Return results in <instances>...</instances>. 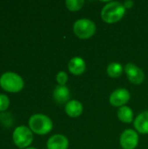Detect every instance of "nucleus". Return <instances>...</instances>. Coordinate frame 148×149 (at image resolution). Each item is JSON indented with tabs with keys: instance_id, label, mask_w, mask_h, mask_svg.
Returning a JSON list of instances; mask_svg holds the SVG:
<instances>
[{
	"instance_id": "nucleus-1",
	"label": "nucleus",
	"mask_w": 148,
	"mask_h": 149,
	"mask_svg": "<svg viewBox=\"0 0 148 149\" xmlns=\"http://www.w3.org/2000/svg\"><path fill=\"white\" fill-rule=\"evenodd\" d=\"M126 8L122 3L117 1L108 2L101 10V17L105 23L114 24L122 19L126 13Z\"/></svg>"
},
{
	"instance_id": "nucleus-2",
	"label": "nucleus",
	"mask_w": 148,
	"mask_h": 149,
	"mask_svg": "<svg viewBox=\"0 0 148 149\" xmlns=\"http://www.w3.org/2000/svg\"><path fill=\"white\" fill-rule=\"evenodd\" d=\"M29 127L32 133L44 135L52 130L53 123L48 116L42 113H37L31 116L29 120Z\"/></svg>"
},
{
	"instance_id": "nucleus-3",
	"label": "nucleus",
	"mask_w": 148,
	"mask_h": 149,
	"mask_svg": "<svg viewBox=\"0 0 148 149\" xmlns=\"http://www.w3.org/2000/svg\"><path fill=\"white\" fill-rule=\"evenodd\" d=\"M0 86L6 92L18 93L24 88V82L17 73L6 72L0 76Z\"/></svg>"
},
{
	"instance_id": "nucleus-4",
	"label": "nucleus",
	"mask_w": 148,
	"mask_h": 149,
	"mask_svg": "<svg viewBox=\"0 0 148 149\" xmlns=\"http://www.w3.org/2000/svg\"><path fill=\"white\" fill-rule=\"evenodd\" d=\"M95 31H96L95 23L88 18L78 19L73 24L74 34L81 39H87L92 38L94 35Z\"/></svg>"
},
{
	"instance_id": "nucleus-5",
	"label": "nucleus",
	"mask_w": 148,
	"mask_h": 149,
	"mask_svg": "<svg viewBox=\"0 0 148 149\" xmlns=\"http://www.w3.org/2000/svg\"><path fill=\"white\" fill-rule=\"evenodd\" d=\"M12 139L14 144L18 148H26L33 141V133L30 127L25 126L17 127L12 134Z\"/></svg>"
},
{
	"instance_id": "nucleus-6",
	"label": "nucleus",
	"mask_w": 148,
	"mask_h": 149,
	"mask_svg": "<svg viewBox=\"0 0 148 149\" xmlns=\"http://www.w3.org/2000/svg\"><path fill=\"white\" fill-rule=\"evenodd\" d=\"M120 144L123 149H135L139 144V134L133 129L125 130L120 138Z\"/></svg>"
},
{
	"instance_id": "nucleus-7",
	"label": "nucleus",
	"mask_w": 148,
	"mask_h": 149,
	"mask_svg": "<svg viewBox=\"0 0 148 149\" xmlns=\"http://www.w3.org/2000/svg\"><path fill=\"white\" fill-rule=\"evenodd\" d=\"M124 71L130 80L131 83L134 85H140L145 79V73L139 66L133 63H128L126 65Z\"/></svg>"
},
{
	"instance_id": "nucleus-8",
	"label": "nucleus",
	"mask_w": 148,
	"mask_h": 149,
	"mask_svg": "<svg viewBox=\"0 0 148 149\" xmlns=\"http://www.w3.org/2000/svg\"><path fill=\"white\" fill-rule=\"evenodd\" d=\"M130 93L127 89L119 88L113 91L109 98V102L112 106L116 107H124L130 100Z\"/></svg>"
},
{
	"instance_id": "nucleus-9",
	"label": "nucleus",
	"mask_w": 148,
	"mask_h": 149,
	"mask_svg": "<svg viewBox=\"0 0 148 149\" xmlns=\"http://www.w3.org/2000/svg\"><path fill=\"white\" fill-rule=\"evenodd\" d=\"M46 145L48 149H67L69 141L63 134H54L50 137Z\"/></svg>"
},
{
	"instance_id": "nucleus-10",
	"label": "nucleus",
	"mask_w": 148,
	"mask_h": 149,
	"mask_svg": "<svg viewBox=\"0 0 148 149\" xmlns=\"http://www.w3.org/2000/svg\"><path fill=\"white\" fill-rule=\"evenodd\" d=\"M86 68V65L85 60L79 57L72 58L68 63V70L69 72L76 76L82 75Z\"/></svg>"
},
{
	"instance_id": "nucleus-11",
	"label": "nucleus",
	"mask_w": 148,
	"mask_h": 149,
	"mask_svg": "<svg viewBox=\"0 0 148 149\" xmlns=\"http://www.w3.org/2000/svg\"><path fill=\"white\" fill-rule=\"evenodd\" d=\"M134 128L141 134H148V111L140 113L133 121Z\"/></svg>"
},
{
	"instance_id": "nucleus-12",
	"label": "nucleus",
	"mask_w": 148,
	"mask_h": 149,
	"mask_svg": "<svg viewBox=\"0 0 148 149\" xmlns=\"http://www.w3.org/2000/svg\"><path fill=\"white\" fill-rule=\"evenodd\" d=\"M53 99L58 104H66L69 102L70 99V91L69 88L65 86H58L53 91Z\"/></svg>"
},
{
	"instance_id": "nucleus-13",
	"label": "nucleus",
	"mask_w": 148,
	"mask_h": 149,
	"mask_svg": "<svg viewBox=\"0 0 148 149\" xmlns=\"http://www.w3.org/2000/svg\"><path fill=\"white\" fill-rule=\"evenodd\" d=\"M83 109L84 108H83V105L81 104V102L75 100H70L69 102L66 103L65 107L66 114L72 118H77L80 116L83 113Z\"/></svg>"
},
{
	"instance_id": "nucleus-14",
	"label": "nucleus",
	"mask_w": 148,
	"mask_h": 149,
	"mask_svg": "<svg viewBox=\"0 0 148 149\" xmlns=\"http://www.w3.org/2000/svg\"><path fill=\"white\" fill-rule=\"evenodd\" d=\"M117 114L119 120L124 123L130 124L133 121V112L129 107L124 106L120 107Z\"/></svg>"
},
{
	"instance_id": "nucleus-15",
	"label": "nucleus",
	"mask_w": 148,
	"mask_h": 149,
	"mask_svg": "<svg viewBox=\"0 0 148 149\" xmlns=\"http://www.w3.org/2000/svg\"><path fill=\"white\" fill-rule=\"evenodd\" d=\"M123 67L120 63L117 62H113L108 65L107 69H106V72L108 74L109 77L116 79V78H120L122 73H123Z\"/></svg>"
},
{
	"instance_id": "nucleus-16",
	"label": "nucleus",
	"mask_w": 148,
	"mask_h": 149,
	"mask_svg": "<svg viewBox=\"0 0 148 149\" xmlns=\"http://www.w3.org/2000/svg\"><path fill=\"white\" fill-rule=\"evenodd\" d=\"M84 4H85L84 0H66L65 1L66 8L71 11L79 10L83 7Z\"/></svg>"
},
{
	"instance_id": "nucleus-17",
	"label": "nucleus",
	"mask_w": 148,
	"mask_h": 149,
	"mask_svg": "<svg viewBox=\"0 0 148 149\" xmlns=\"http://www.w3.org/2000/svg\"><path fill=\"white\" fill-rule=\"evenodd\" d=\"M10 106V99L5 94H0V112H4Z\"/></svg>"
},
{
	"instance_id": "nucleus-18",
	"label": "nucleus",
	"mask_w": 148,
	"mask_h": 149,
	"mask_svg": "<svg viewBox=\"0 0 148 149\" xmlns=\"http://www.w3.org/2000/svg\"><path fill=\"white\" fill-rule=\"evenodd\" d=\"M56 80L58 83L59 86H65L67 80H68V75L65 72H59L56 76Z\"/></svg>"
},
{
	"instance_id": "nucleus-19",
	"label": "nucleus",
	"mask_w": 148,
	"mask_h": 149,
	"mask_svg": "<svg viewBox=\"0 0 148 149\" xmlns=\"http://www.w3.org/2000/svg\"><path fill=\"white\" fill-rule=\"evenodd\" d=\"M123 4H124V6H125L126 9H131V8L133 6L134 3H133V1H132V0H127V1H126Z\"/></svg>"
},
{
	"instance_id": "nucleus-20",
	"label": "nucleus",
	"mask_w": 148,
	"mask_h": 149,
	"mask_svg": "<svg viewBox=\"0 0 148 149\" xmlns=\"http://www.w3.org/2000/svg\"><path fill=\"white\" fill-rule=\"evenodd\" d=\"M24 149H37V148H32V147H29V148H24Z\"/></svg>"
}]
</instances>
